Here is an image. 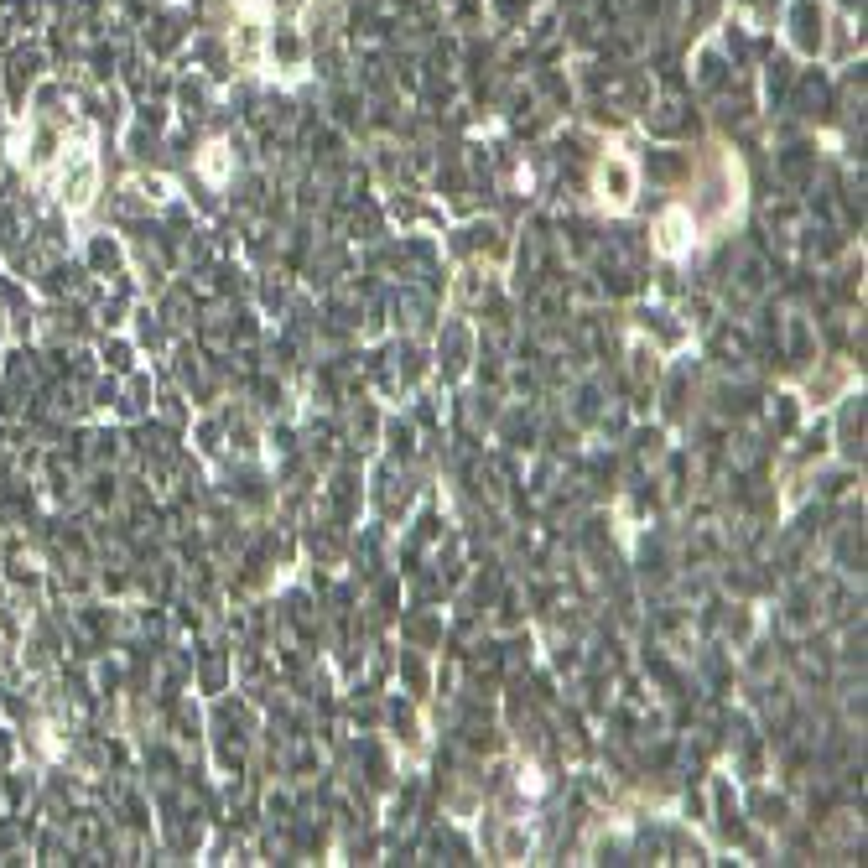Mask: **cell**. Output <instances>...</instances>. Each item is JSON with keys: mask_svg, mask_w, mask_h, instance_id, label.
I'll use <instances>...</instances> for the list:
<instances>
[{"mask_svg": "<svg viewBox=\"0 0 868 868\" xmlns=\"http://www.w3.org/2000/svg\"><path fill=\"white\" fill-rule=\"evenodd\" d=\"M791 26H796V47H801V52H817V47H822V11L811 6V0H801V6H796Z\"/></svg>", "mask_w": 868, "mask_h": 868, "instance_id": "1", "label": "cell"}]
</instances>
